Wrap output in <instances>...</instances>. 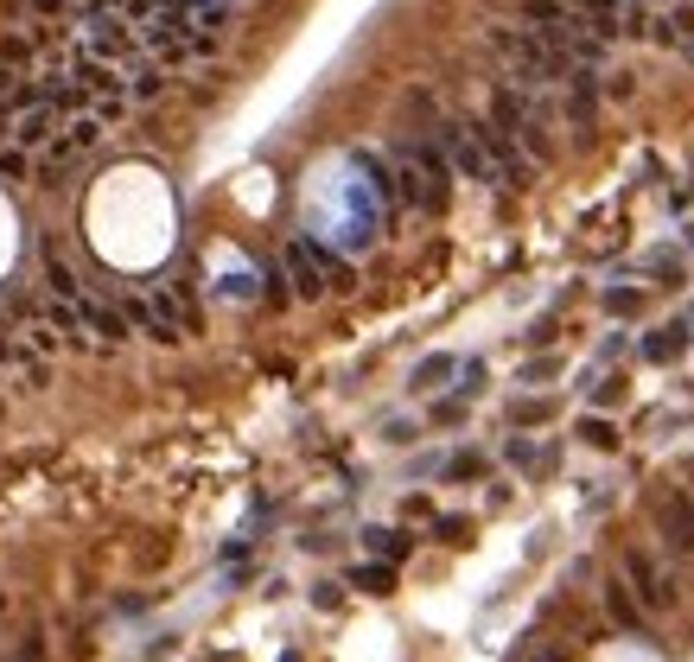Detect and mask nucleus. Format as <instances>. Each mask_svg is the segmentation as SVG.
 I'll list each match as a JSON object with an SVG mask.
<instances>
[{
	"mask_svg": "<svg viewBox=\"0 0 694 662\" xmlns=\"http://www.w3.org/2000/svg\"><path fill=\"white\" fill-rule=\"evenodd\" d=\"M631 580L644 586V599H650V605H669V580L650 567V554H631Z\"/></svg>",
	"mask_w": 694,
	"mask_h": 662,
	"instance_id": "f03ea898",
	"label": "nucleus"
},
{
	"mask_svg": "<svg viewBox=\"0 0 694 662\" xmlns=\"http://www.w3.org/2000/svg\"><path fill=\"white\" fill-rule=\"evenodd\" d=\"M580 433H586V440H593V446H612V427H605V421H586Z\"/></svg>",
	"mask_w": 694,
	"mask_h": 662,
	"instance_id": "20e7f679",
	"label": "nucleus"
},
{
	"mask_svg": "<svg viewBox=\"0 0 694 662\" xmlns=\"http://www.w3.org/2000/svg\"><path fill=\"white\" fill-rule=\"evenodd\" d=\"M663 542L682 548V554H694V497H688V491H675V497L663 503Z\"/></svg>",
	"mask_w": 694,
	"mask_h": 662,
	"instance_id": "f257e3e1",
	"label": "nucleus"
},
{
	"mask_svg": "<svg viewBox=\"0 0 694 662\" xmlns=\"http://www.w3.org/2000/svg\"><path fill=\"white\" fill-rule=\"evenodd\" d=\"M605 605H612V618L624 624V631H637V624H644V618H637V605H631V592H624V586H605Z\"/></svg>",
	"mask_w": 694,
	"mask_h": 662,
	"instance_id": "7ed1b4c3",
	"label": "nucleus"
}]
</instances>
